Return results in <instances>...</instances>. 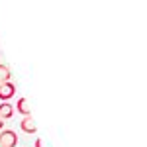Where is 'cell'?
Instances as JSON below:
<instances>
[{"label": "cell", "instance_id": "obj_1", "mask_svg": "<svg viewBox=\"0 0 147 147\" xmlns=\"http://www.w3.org/2000/svg\"><path fill=\"white\" fill-rule=\"evenodd\" d=\"M18 145V136L12 129H2L0 131V147H16Z\"/></svg>", "mask_w": 147, "mask_h": 147}, {"label": "cell", "instance_id": "obj_2", "mask_svg": "<svg viewBox=\"0 0 147 147\" xmlns=\"http://www.w3.org/2000/svg\"><path fill=\"white\" fill-rule=\"evenodd\" d=\"M14 92H16L14 82H4V84H0V100H2V102H8V98L14 96Z\"/></svg>", "mask_w": 147, "mask_h": 147}, {"label": "cell", "instance_id": "obj_3", "mask_svg": "<svg viewBox=\"0 0 147 147\" xmlns=\"http://www.w3.org/2000/svg\"><path fill=\"white\" fill-rule=\"evenodd\" d=\"M20 125H22V129L26 131V134H35V131H37V125H35L32 116H24V120H22Z\"/></svg>", "mask_w": 147, "mask_h": 147}, {"label": "cell", "instance_id": "obj_4", "mask_svg": "<svg viewBox=\"0 0 147 147\" xmlns=\"http://www.w3.org/2000/svg\"><path fill=\"white\" fill-rule=\"evenodd\" d=\"M12 116H14V106L8 102H2L0 104V120H8Z\"/></svg>", "mask_w": 147, "mask_h": 147}, {"label": "cell", "instance_id": "obj_5", "mask_svg": "<svg viewBox=\"0 0 147 147\" xmlns=\"http://www.w3.org/2000/svg\"><path fill=\"white\" fill-rule=\"evenodd\" d=\"M10 82V69L8 65H0V84Z\"/></svg>", "mask_w": 147, "mask_h": 147}, {"label": "cell", "instance_id": "obj_6", "mask_svg": "<svg viewBox=\"0 0 147 147\" xmlns=\"http://www.w3.org/2000/svg\"><path fill=\"white\" fill-rule=\"evenodd\" d=\"M16 110L18 112H22L24 116H30V106H28V100L26 98H20L18 104H16Z\"/></svg>", "mask_w": 147, "mask_h": 147}, {"label": "cell", "instance_id": "obj_7", "mask_svg": "<svg viewBox=\"0 0 147 147\" xmlns=\"http://www.w3.org/2000/svg\"><path fill=\"white\" fill-rule=\"evenodd\" d=\"M35 147H43V145H41V141H39V139L35 141Z\"/></svg>", "mask_w": 147, "mask_h": 147}, {"label": "cell", "instance_id": "obj_8", "mask_svg": "<svg viewBox=\"0 0 147 147\" xmlns=\"http://www.w3.org/2000/svg\"><path fill=\"white\" fill-rule=\"evenodd\" d=\"M0 129H4V122L2 120H0Z\"/></svg>", "mask_w": 147, "mask_h": 147}]
</instances>
